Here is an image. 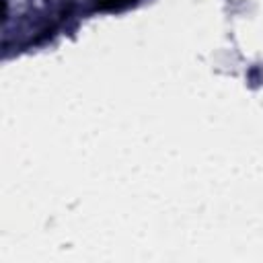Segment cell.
Listing matches in <instances>:
<instances>
[{
    "instance_id": "6da1fadb",
    "label": "cell",
    "mask_w": 263,
    "mask_h": 263,
    "mask_svg": "<svg viewBox=\"0 0 263 263\" xmlns=\"http://www.w3.org/2000/svg\"><path fill=\"white\" fill-rule=\"evenodd\" d=\"M121 2H127V0H101V6H115Z\"/></svg>"
}]
</instances>
